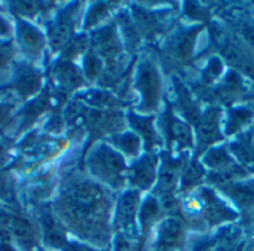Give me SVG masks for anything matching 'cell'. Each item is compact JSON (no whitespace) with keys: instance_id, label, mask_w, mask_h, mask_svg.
<instances>
[{"instance_id":"6da1fadb","label":"cell","mask_w":254,"mask_h":251,"mask_svg":"<svg viewBox=\"0 0 254 251\" xmlns=\"http://www.w3.org/2000/svg\"><path fill=\"white\" fill-rule=\"evenodd\" d=\"M89 165H91L92 173H95L98 177L107 180L109 183H113L115 186L121 185L125 164H124V159L118 153L110 150L109 147L106 146L98 147L92 153L89 159Z\"/></svg>"},{"instance_id":"7a4b0ae2","label":"cell","mask_w":254,"mask_h":251,"mask_svg":"<svg viewBox=\"0 0 254 251\" xmlns=\"http://www.w3.org/2000/svg\"><path fill=\"white\" fill-rule=\"evenodd\" d=\"M155 168H156V159L152 156H146L140 159L132 170L129 171L131 183L140 189H147L153 183L155 179Z\"/></svg>"},{"instance_id":"3957f363","label":"cell","mask_w":254,"mask_h":251,"mask_svg":"<svg viewBox=\"0 0 254 251\" xmlns=\"http://www.w3.org/2000/svg\"><path fill=\"white\" fill-rule=\"evenodd\" d=\"M10 235L18 241V244L25 249V250H31L36 246L37 237H36V231L33 228V225L24 219V217H13L12 219V225H10Z\"/></svg>"},{"instance_id":"277c9868","label":"cell","mask_w":254,"mask_h":251,"mask_svg":"<svg viewBox=\"0 0 254 251\" xmlns=\"http://www.w3.org/2000/svg\"><path fill=\"white\" fill-rule=\"evenodd\" d=\"M137 205H138V195L135 192H128L121 198L118 207V223L121 225V228L127 231L134 228Z\"/></svg>"},{"instance_id":"5b68a950","label":"cell","mask_w":254,"mask_h":251,"mask_svg":"<svg viewBox=\"0 0 254 251\" xmlns=\"http://www.w3.org/2000/svg\"><path fill=\"white\" fill-rule=\"evenodd\" d=\"M140 74L141 76H140L138 85H140V89H141L143 97H144V106L146 107H155V104L158 101V92H159L156 73L150 65H147L141 70Z\"/></svg>"},{"instance_id":"8992f818","label":"cell","mask_w":254,"mask_h":251,"mask_svg":"<svg viewBox=\"0 0 254 251\" xmlns=\"http://www.w3.org/2000/svg\"><path fill=\"white\" fill-rule=\"evenodd\" d=\"M18 31H19L21 46L25 49V52H28V54L40 52V49L43 48V43H45V37L37 28H34L30 24L19 22Z\"/></svg>"},{"instance_id":"52a82bcc","label":"cell","mask_w":254,"mask_h":251,"mask_svg":"<svg viewBox=\"0 0 254 251\" xmlns=\"http://www.w3.org/2000/svg\"><path fill=\"white\" fill-rule=\"evenodd\" d=\"M182 235V223L177 219H168L161 225L158 246L161 250H171L177 246Z\"/></svg>"},{"instance_id":"ba28073f","label":"cell","mask_w":254,"mask_h":251,"mask_svg":"<svg viewBox=\"0 0 254 251\" xmlns=\"http://www.w3.org/2000/svg\"><path fill=\"white\" fill-rule=\"evenodd\" d=\"M40 86V74L30 68V67H24L18 76H16V82H15V88L18 89V92L22 97H28L31 95L34 91H37Z\"/></svg>"},{"instance_id":"9c48e42d","label":"cell","mask_w":254,"mask_h":251,"mask_svg":"<svg viewBox=\"0 0 254 251\" xmlns=\"http://www.w3.org/2000/svg\"><path fill=\"white\" fill-rule=\"evenodd\" d=\"M55 76L63 88H76L82 83V76L70 63H60L55 67Z\"/></svg>"},{"instance_id":"30bf717a","label":"cell","mask_w":254,"mask_h":251,"mask_svg":"<svg viewBox=\"0 0 254 251\" xmlns=\"http://www.w3.org/2000/svg\"><path fill=\"white\" fill-rule=\"evenodd\" d=\"M42 226H43V232H45V241L51 247L58 249L65 244L64 232L58 228V225L54 222V219L49 214L42 216Z\"/></svg>"},{"instance_id":"8fae6325","label":"cell","mask_w":254,"mask_h":251,"mask_svg":"<svg viewBox=\"0 0 254 251\" xmlns=\"http://www.w3.org/2000/svg\"><path fill=\"white\" fill-rule=\"evenodd\" d=\"M70 33H71L70 16H61L51 30V36H49L51 37V45L54 48H61L63 45H65L68 42Z\"/></svg>"},{"instance_id":"7c38bea8","label":"cell","mask_w":254,"mask_h":251,"mask_svg":"<svg viewBox=\"0 0 254 251\" xmlns=\"http://www.w3.org/2000/svg\"><path fill=\"white\" fill-rule=\"evenodd\" d=\"M199 138L202 144H208L217 138V112L211 110L205 115L199 125Z\"/></svg>"},{"instance_id":"4fadbf2b","label":"cell","mask_w":254,"mask_h":251,"mask_svg":"<svg viewBox=\"0 0 254 251\" xmlns=\"http://www.w3.org/2000/svg\"><path fill=\"white\" fill-rule=\"evenodd\" d=\"M226 190L240 207L247 208L254 204V189L249 185H231Z\"/></svg>"},{"instance_id":"5bb4252c","label":"cell","mask_w":254,"mask_h":251,"mask_svg":"<svg viewBox=\"0 0 254 251\" xmlns=\"http://www.w3.org/2000/svg\"><path fill=\"white\" fill-rule=\"evenodd\" d=\"M170 134L171 137L179 141L182 146H189L192 141V135H190V129L186 124L177 121V119H170Z\"/></svg>"},{"instance_id":"9a60e30c","label":"cell","mask_w":254,"mask_h":251,"mask_svg":"<svg viewBox=\"0 0 254 251\" xmlns=\"http://www.w3.org/2000/svg\"><path fill=\"white\" fill-rule=\"evenodd\" d=\"M115 144L118 147H121L125 153L128 155H137L138 147H140V140L135 134L127 132V134H121L118 137H115Z\"/></svg>"},{"instance_id":"2e32d148","label":"cell","mask_w":254,"mask_h":251,"mask_svg":"<svg viewBox=\"0 0 254 251\" xmlns=\"http://www.w3.org/2000/svg\"><path fill=\"white\" fill-rule=\"evenodd\" d=\"M205 164L210 168L219 171V170H223L225 167L228 168V165L231 164V159H229V156H228V153H226L225 149H213L205 156Z\"/></svg>"},{"instance_id":"e0dca14e","label":"cell","mask_w":254,"mask_h":251,"mask_svg":"<svg viewBox=\"0 0 254 251\" xmlns=\"http://www.w3.org/2000/svg\"><path fill=\"white\" fill-rule=\"evenodd\" d=\"M244 174H246V171L238 168V167H232V168L228 167V168L214 171L210 176V180L214 182V183H226V182H234V180H237L238 177H241Z\"/></svg>"},{"instance_id":"ac0fdd59","label":"cell","mask_w":254,"mask_h":251,"mask_svg":"<svg viewBox=\"0 0 254 251\" xmlns=\"http://www.w3.org/2000/svg\"><path fill=\"white\" fill-rule=\"evenodd\" d=\"M252 118V112L247 109H235L231 112V118H229V125H228V132L232 134L235 131H238L244 124H247Z\"/></svg>"},{"instance_id":"d6986e66","label":"cell","mask_w":254,"mask_h":251,"mask_svg":"<svg viewBox=\"0 0 254 251\" xmlns=\"http://www.w3.org/2000/svg\"><path fill=\"white\" fill-rule=\"evenodd\" d=\"M192 45H193V37L189 34V33H185L182 36H179L176 40H174V45H173V52L177 54L179 57H186L190 54V49H192Z\"/></svg>"},{"instance_id":"ffe728a7","label":"cell","mask_w":254,"mask_h":251,"mask_svg":"<svg viewBox=\"0 0 254 251\" xmlns=\"http://www.w3.org/2000/svg\"><path fill=\"white\" fill-rule=\"evenodd\" d=\"M158 211H159L158 202H156L155 199H152V198L147 199L146 204H144L143 208H141V223H143L144 228L149 226V225L155 220V217L158 216Z\"/></svg>"},{"instance_id":"44dd1931","label":"cell","mask_w":254,"mask_h":251,"mask_svg":"<svg viewBox=\"0 0 254 251\" xmlns=\"http://www.w3.org/2000/svg\"><path fill=\"white\" fill-rule=\"evenodd\" d=\"M13 9L22 16H34L40 9V3L36 1H13Z\"/></svg>"},{"instance_id":"7402d4cb","label":"cell","mask_w":254,"mask_h":251,"mask_svg":"<svg viewBox=\"0 0 254 251\" xmlns=\"http://www.w3.org/2000/svg\"><path fill=\"white\" fill-rule=\"evenodd\" d=\"M131 121H132V125L147 138V140H152L155 138V134L152 131V122L147 121V119H140L137 116H131Z\"/></svg>"},{"instance_id":"603a6c76","label":"cell","mask_w":254,"mask_h":251,"mask_svg":"<svg viewBox=\"0 0 254 251\" xmlns=\"http://www.w3.org/2000/svg\"><path fill=\"white\" fill-rule=\"evenodd\" d=\"M85 71L89 77H94L98 74L100 71V61L94 57V55H89L86 60H85Z\"/></svg>"},{"instance_id":"cb8c5ba5","label":"cell","mask_w":254,"mask_h":251,"mask_svg":"<svg viewBox=\"0 0 254 251\" xmlns=\"http://www.w3.org/2000/svg\"><path fill=\"white\" fill-rule=\"evenodd\" d=\"M202 170H201V167H198V165H192V167H189L188 170H186V173H185V182L186 183H195V182H198L201 177H202Z\"/></svg>"},{"instance_id":"d4e9b609","label":"cell","mask_w":254,"mask_h":251,"mask_svg":"<svg viewBox=\"0 0 254 251\" xmlns=\"http://www.w3.org/2000/svg\"><path fill=\"white\" fill-rule=\"evenodd\" d=\"M12 57V48L0 43V67H3Z\"/></svg>"},{"instance_id":"484cf974","label":"cell","mask_w":254,"mask_h":251,"mask_svg":"<svg viewBox=\"0 0 254 251\" xmlns=\"http://www.w3.org/2000/svg\"><path fill=\"white\" fill-rule=\"evenodd\" d=\"M219 73H220V61H217V60H211V61H210V64H208L207 74L213 79V77H216Z\"/></svg>"},{"instance_id":"4316f807","label":"cell","mask_w":254,"mask_h":251,"mask_svg":"<svg viewBox=\"0 0 254 251\" xmlns=\"http://www.w3.org/2000/svg\"><path fill=\"white\" fill-rule=\"evenodd\" d=\"M64 251H91V250H89V249H86V247H83V246H80V244H68Z\"/></svg>"},{"instance_id":"83f0119b","label":"cell","mask_w":254,"mask_h":251,"mask_svg":"<svg viewBox=\"0 0 254 251\" xmlns=\"http://www.w3.org/2000/svg\"><path fill=\"white\" fill-rule=\"evenodd\" d=\"M7 115H9V107L0 104V124H3V122L6 121Z\"/></svg>"},{"instance_id":"f1b7e54d","label":"cell","mask_w":254,"mask_h":251,"mask_svg":"<svg viewBox=\"0 0 254 251\" xmlns=\"http://www.w3.org/2000/svg\"><path fill=\"white\" fill-rule=\"evenodd\" d=\"M244 34H246L247 40H249V42H250V43L254 46V27H249V28H246Z\"/></svg>"},{"instance_id":"f546056e","label":"cell","mask_w":254,"mask_h":251,"mask_svg":"<svg viewBox=\"0 0 254 251\" xmlns=\"http://www.w3.org/2000/svg\"><path fill=\"white\" fill-rule=\"evenodd\" d=\"M0 251H16V250L9 244V241H0Z\"/></svg>"},{"instance_id":"4dcf8cb0","label":"cell","mask_w":254,"mask_h":251,"mask_svg":"<svg viewBox=\"0 0 254 251\" xmlns=\"http://www.w3.org/2000/svg\"><path fill=\"white\" fill-rule=\"evenodd\" d=\"M9 31V25H7V22L0 16V34H6Z\"/></svg>"},{"instance_id":"1f68e13d","label":"cell","mask_w":254,"mask_h":251,"mask_svg":"<svg viewBox=\"0 0 254 251\" xmlns=\"http://www.w3.org/2000/svg\"><path fill=\"white\" fill-rule=\"evenodd\" d=\"M4 190H6V182L0 177V195H3Z\"/></svg>"}]
</instances>
